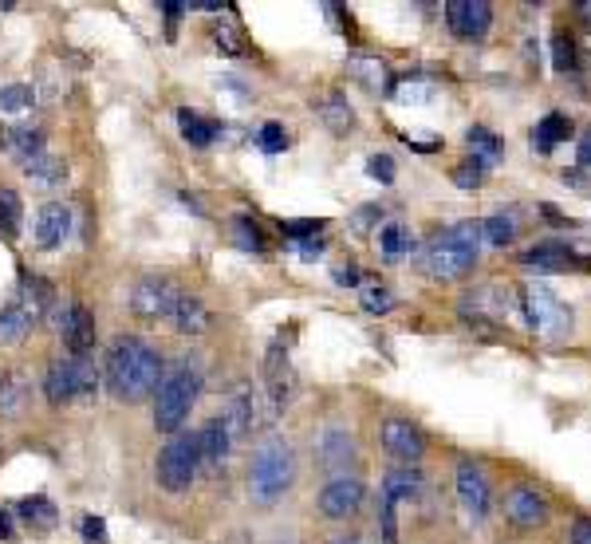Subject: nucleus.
<instances>
[{
  "label": "nucleus",
  "mask_w": 591,
  "mask_h": 544,
  "mask_svg": "<svg viewBox=\"0 0 591 544\" xmlns=\"http://www.w3.org/2000/svg\"><path fill=\"white\" fill-rule=\"evenodd\" d=\"M162 375H166V363H162V355L146 340L119 336V340L111 343V355H107V387H111L115 399L142 403V399L158 395Z\"/></svg>",
  "instance_id": "obj_1"
},
{
  "label": "nucleus",
  "mask_w": 591,
  "mask_h": 544,
  "mask_svg": "<svg viewBox=\"0 0 591 544\" xmlns=\"http://www.w3.org/2000/svg\"><path fill=\"white\" fill-rule=\"evenodd\" d=\"M296 481V454L284 438H268L261 450L253 454V470H249V493L257 505H276Z\"/></svg>",
  "instance_id": "obj_2"
},
{
  "label": "nucleus",
  "mask_w": 591,
  "mask_h": 544,
  "mask_svg": "<svg viewBox=\"0 0 591 544\" xmlns=\"http://www.w3.org/2000/svg\"><path fill=\"white\" fill-rule=\"evenodd\" d=\"M197 395H201V375L190 367V359L174 363L166 375H162V387L154 395V426L166 430V434H178L182 422L190 418Z\"/></svg>",
  "instance_id": "obj_3"
},
{
  "label": "nucleus",
  "mask_w": 591,
  "mask_h": 544,
  "mask_svg": "<svg viewBox=\"0 0 591 544\" xmlns=\"http://www.w3.org/2000/svg\"><path fill=\"white\" fill-rule=\"evenodd\" d=\"M477 249H481V225L461 221L454 229H446L438 241H430L426 272L438 276V280H458L477 265Z\"/></svg>",
  "instance_id": "obj_4"
},
{
  "label": "nucleus",
  "mask_w": 591,
  "mask_h": 544,
  "mask_svg": "<svg viewBox=\"0 0 591 544\" xmlns=\"http://www.w3.org/2000/svg\"><path fill=\"white\" fill-rule=\"evenodd\" d=\"M197 466H201L197 434H174V438L162 446L154 474H158V485H162L166 493H186V489L194 485Z\"/></svg>",
  "instance_id": "obj_5"
},
{
  "label": "nucleus",
  "mask_w": 591,
  "mask_h": 544,
  "mask_svg": "<svg viewBox=\"0 0 591 544\" xmlns=\"http://www.w3.org/2000/svg\"><path fill=\"white\" fill-rule=\"evenodd\" d=\"M521 308H525V320L532 332H568L572 328V312L544 284H528L521 292Z\"/></svg>",
  "instance_id": "obj_6"
},
{
  "label": "nucleus",
  "mask_w": 591,
  "mask_h": 544,
  "mask_svg": "<svg viewBox=\"0 0 591 544\" xmlns=\"http://www.w3.org/2000/svg\"><path fill=\"white\" fill-rule=\"evenodd\" d=\"M178 284L170 276H146L138 280L131 292V312L138 320H166L174 316V304H178Z\"/></svg>",
  "instance_id": "obj_7"
},
{
  "label": "nucleus",
  "mask_w": 591,
  "mask_h": 544,
  "mask_svg": "<svg viewBox=\"0 0 591 544\" xmlns=\"http://www.w3.org/2000/svg\"><path fill=\"white\" fill-rule=\"evenodd\" d=\"M446 24L458 40H481L493 24L489 0H446Z\"/></svg>",
  "instance_id": "obj_8"
},
{
  "label": "nucleus",
  "mask_w": 591,
  "mask_h": 544,
  "mask_svg": "<svg viewBox=\"0 0 591 544\" xmlns=\"http://www.w3.org/2000/svg\"><path fill=\"white\" fill-rule=\"evenodd\" d=\"M383 450L402 466H418L426 458V434L406 418H391L383 422Z\"/></svg>",
  "instance_id": "obj_9"
},
{
  "label": "nucleus",
  "mask_w": 591,
  "mask_h": 544,
  "mask_svg": "<svg viewBox=\"0 0 591 544\" xmlns=\"http://www.w3.org/2000/svg\"><path fill=\"white\" fill-rule=\"evenodd\" d=\"M363 497H367V489H363L359 477H331L324 485V493H320V513L328 521H347V517L359 513Z\"/></svg>",
  "instance_id": "obj_10"
},
{
  "label": "nucleus",
  "mask_w": 591,
  "mask_h": 544,
  "mask_svg": "<svg viewBox=\"0 0 591 544\" xmlns=\"http://www.w3.org/2000/svg\"><path fill=\"white\" fill-rule=\"evenodd\" d=\"M264 387H268V399L276 410L296 399V371H292V359L280 343H272L264 355Z\"/></svg>",
  "instance_id": "obj_11"
},
{
  "label": "nucleus",
  "mask_w": 591,
  "mask_h": 544,
  "mask_svg": "<svg viewBox=\"0 0 591 544\" xmlns=\"http://www.w3.org/2000/svg\"><path fill=\"white\" fill-rule=\"evenodd\" d=\"M56 332L64 336V343L71 347V355H91L95 347V316L83 308V304H64L56 308Z\"/></svg>",
  "instance_id": "obj_12"
},
{
  "label": "nucleus",
  "mask_w": 591,
  "mask_h": 544,
  "mask_svg": "<svg viewBox=\"0 0 591 544\" xmlns=\"http://www.w3.org/2000/svg\"><path fill=\"white\" fill-rule=\"evenodd\" d=\"M225 422L233 434H253L264 426V407H261V391H253L249 383H237L229 391V403H225Z\"/></svg>",
  "instance_id": "obj_13"
},
{
  "label": "nucleus",
  "mask_w": 591,
  "mask_h": 544,
  "mask_svg": "<svg viewBox=\"0 0 591 544\" xmlns=\"http://www.w3.org/2000/svg\"><path fill=\"white\" fill-rule=\"evenodd\" d=\"M505 513H509V521L517 525V529H544L548 525V497L540 493V489H532V485H517L513 493H509V501H505Z\"/></svg>",
  "instance_id": "obj_14"
},
{
  "label": "nucleus",
  "mask_w": 591,
  "mask_h": 544,
  "mask_svg": "<svg viewBox=\"0 0 591 544\" xmlns=\"http://www.w3.org/2000/svg\"><path fill=\"white\" fill-rule=\"evenodd\" d=\"M528 272H572V269H584V261L564 245V241H540V245H532L525 253V261H521Z\"/></svg>",
  "instance_id": "obj_15"
},
{
  "label": "nucleus",
  "mask_w": 591,
  "mask_h": 544,
  "mask_svg": "<svg viewBox=\"0 0 591 544\" xmlns=\"http://www.w3.org/2000/svg\"><path fill=\"white\" fill-rule=\"evenodd\" d=\"M458 497L477 521L489 513V477H485V470L477 462H469V458L458 462Z\"/></svg>",
  "instance_id": "obj_16"
},
{
  "label": "nucleus",
  "mask_w": 591,
  "mask_h": 544,
  "mask_svg": "<svg viewBox=\"0 0 591 544\" xmlns=\"http://www.w3.org/2000/svg\"><path fill=\"white\" fill-rule=\"evenodd\" d=\"M71 233V209L64 202H48L36 213V245L40 249H60Z\"/></svg>",
  "instance_id": "obj_17"
},
{
  "label": "nucleus",
  "mask_w": 591,
  "mask_h": 544,
  "mask_svg": "<svg viewBox=\"0 0 591 544\" xmlns=\"http://www.w3.org/2000/svg\"><path fill=\"white\" fill-rule=\"evenodd\" d=\"M355 458H359V446L347 430H328L320 438V466L335 477H347V466H355Z\"/></svg>",
  "instance_id": "obj_18"
},
{
  "label": "nucleus",
  "mask_w": 591,
  "mask_h": 544,
  "mask_svg": "<svg viewBox=\"0 0 591 544\" xmlns=\"http://www.w3.org/2000/svg\"><path fill=\"white\" fill-rule=\"evenodd\" d=\"M229 446H233L229 422H225V418H209V422L201 426V434H197V454H201V462H205V466H221V462L229 458Z\"/></svg>",
  "instance_id": "obj_19"
},
{
  "label": "nucleus",
  "mask_w": 591,
  "mask_h": 544,
  "mask_svg": "<svg viewBox=\"0 0 591 544\" xmlns=\"http://www.w3.org/2000/svg\"><path fill=\"white\" fill-rule=\"evenodd\" d=\"M170 320H174V328H178L182 336H201V332H209V324H213V316H209V308L201 304V296H190V292L178 296Z\"/></svg>",
  "instance_id": "obj_20"
},
{
  "label": "nucleus",
  "mask_w": 591,
  "mask_h": 544,
  "mask_svg": "<svg viewBox=\"0 0 591 544\" xmlns=\"http://www.w3.org/2000/svg\"><path fill=\"white\" fill-rule=\"evenodd\" d=\"M44 395H48V403L52 407H64L75 399V363L71 359H52L48 363V375H44Z\"/></svg>",
  "instance_id": "obj_21"
},
{
  "label": "nucleus",
  "mask_w": 591,
  "mask_h": 544,
  "mask_svg": "<svg viewBox=\"0 0 591 544\" xmlns=\"http://www.w3.org/2000/svg\"><path fill=\"white\" fill-rule=\"evenodd\" d=\"M52 296H56V292H52V284H48V280H40V276H24V280H20V292H16L12 300H16V304H20V308H24V312L40 324V320H44V312H48V304H52Z\"/></svg>",
  "instance_id": "obj_22"
},
{
  "label": "nucleus",
  "mask_w": 591,
  "mask_h": 544,
  "mask_svg": "<svg viewBox=\"0 0 591 544\" xmlns=\"http://www.w3.org/2000/svg\"><path fill=\"white\" fill-rule=\"evenodd\" d=\"M564 138H572V119H568L564 111H552V115H544V119L532 127V150L548 154V150L560 146Z\"/></svg>",
  "instance_id": "obj_23"
},
{
  "label": "nucleus",
  "mask_w": 591,
  "mask_h": 544,
  "mask_svg": "<svg viewBox=\"0 0 591 544\" xmlns=\"http://www.w3.org/2000/svg\"><path fill=\"white\" fill-rule=\"evenodd\" d=\"M0 146H4L12 158H20V166H24L28 158L44 154V135L32 131V127H8V131L0 135Z\"/></svg>",
  "instance_id": "obj_24"
},
{
  "label": "nucleus",
  "mask_w": 591,
  "mask_h": 544,
  "mask_svg": "<svg viewBox=\"0 0 591 544\" xmlns=\"http://www.w3.org/2000/svg\"><path fill=\"white\" fill-rule=\"evenodd\" d=\"M422 493V474L414 470V466H398V470H391V474L383 477V497L387 501H414Z\"/></svg>",
  "instance_id": "obj_25"
},
{
  "label": "nucleus",
  "mask_w": 591,
  "mask_h": 544,
  "mask_svg": "<svg viewBox=\"0 0 591 544\" xmlns=\"http://www.w3.org/2000/svg\"><path fill=\"white\" fill-rule=\"evenodd\" d=\"M32 328H36V320H32L16 300H8V304L0 308V343H20Z\"/></svg>",
  "instance_id": "obj_26"
},
{
  "label": "nucleus",
  "mask_w": 591,
  "mask_h": 544,
  "mask_svg": "<svg viewBox=\"0 0 591 544\" xmlns=\"http://www.w3.org/2000/svg\"><path fill=\"white\" fill-rule=\"evenodd\" d=\"M24 174L32 178V182H44V186H56V182H64L67 178V166L64 158H56V154H36V158H28L24 162Z\"/></svg>",
  "instance_id": "obj_27"
},
{
  "label": "nucleus",
  "mask_w": 591,
  "mask_h": 544,
  "mask_svg": "<svg viewBox=\"0 0 591 544\" xmlns=\"http://www.w3.org/2000/svg\"><path fill=\"white\" fill-rule=\"evenodd\" d=\"M20 517L36 529V533H48V529H56V505L48 501V497H24L20 501Z\"/></svg>",
  "instance_id": "obj_28"
},
{
  "label": "nucleus",
  "mask_w": 591,
  "mask_h": 544,
  "mask_svg": "<svg viewBox=\"0 0 591 544\" xmlns=\"http://www.w3.org/2000/svg\"><path fill=\"white\" fill-rule=\"evenodd\" d=\"M379 249H383V257H387V261H398V257H406V253L414 249V233H410L406 225L391 221V225H383V229H379Z\"/></svg>",
  "instance_id": "obj_29"
},
{
  "label": "nucleus",
  "mask_w": 591,
  "mask_h": 544,
  "mask_svg": "<svg viewBox=\"0 0 591 544\" xmlns=\"http://www.w3.org/2000/svg\"><path fill=\"white\" fill-rule=\"evenodd\" d=\"M465 142H469V150H473V158L477 162H497L501 154H505V142L493 135L489 127H469V135H465Z\"/></svg>",
  "instance_id": "obj_30"
},
{
  "label": "nucleus",
  "mask_w": 591,
  "mask_h": 544,
  "mask_svg": "<svg viewBox=\"0 0 591 544\" xmlns=\"http://www.w3.org/2000/svg\"><path fill=\"white\" fill-rule=\"evenodd\" d=\"M24 399H28V379L20 371H8L0 379V414H20Z\"/></svg>",
  "instance_id": "obj_31"
},
{
  "label": "nucleus",
  "mask_w": 591,
  "mask_h": 544,
  "mask_svg": "<svg viewBox=\"0 0 591 544\" xmlns=\"http://www.w3.org/2000/svg\"><path fill=\"white\" fill-rule=\"evenodd\" d=\"M36 107V91L28 87V83H8V87H0V111L4 115H24V111H32Z\"/></svg>",
  "instance_id": "obj_32"
},
{
  "label": "nucleus",
  "mask_w": 591,
  "mask_h": 544,
  "mask_svg": "<svg viewBox=\"0 0 591 544\" xmlns=\"http://www.w3.org/2000/svg\"><path fill=\"white\" fill-rule=\"evenodd\" d=\"M178 127H182L186 142H194V146H209V142L217 138V131H221L213 119H197L194 111H182V115H178Z\"/></svg>",
  "instance_id": "obj_33"
},
{
  "label": "nucleus",
  "mask_w": 591,
  "mask_h": 544,
  "mask_svg": "<svg viewBox=\"0 0 591 544\" xmlns=\"http://www.w3.org/2000/svg\"><path fill=\"white\" fill-rule=\"evenodd\" d=\"M513 237H517V225H513V217H505V213H493V217H485V221H481V241H489V245L505 249V245H513Z\"/></svg>",
  "instance_id": "obj_34"
},
{
  "label": "nucleus",
  "mask_w": 591,
  "mask_h": 544,
  "mask_svg": "<svg viewBox=\"0 0 591 544\" xmlns=\"http://www.w3.org/2000/svg\"><path fill=\"white\" fill-rule=\"evenodd\" d=\"M320 115H324V123H328L335 135H343L351 123H355V115H351V107H347V99L335 91V95H328V103L320 107Z\"/></svg>",
  "instance_id": "obj_35"
},
{
  "label": "nucleus",
  "mask_w": 591,
  "mask_h": 544,
  "mask_svg": "<svg viewBox=\"0 0 591 544\" xmlns=\"http://www.w3.org/2000/svg\"><path fill=\"white\" fill-rule=\"evenodd\" d=\"M233 241L241 245V249H249V253H264V233L261 225L253 221V217H233Z\"/></svg>",
  "instance_id": "obj_36"
},
{
  "label": "nucleus",
  "mask_w": 591,
  "mask_h": 544,
  "mask_svg": "<svg viewBox=\"0 0 591 544\" xmlns=\"http://www.w3.org/2000/svg\"><path fill=\"white\" fill-rule=\"evenodd\" d=\"M20 217H24V205L12 190H0V233L4 237H16L20 233Z\"/></svg>",
  "instance_id": "obj_37"
},
{
  "label": "nucleus",
  "mask_w": 591,
  "mask_h": 544,
  "mask_svg": "<svg viewBox=\"0 0 591 544\" xmlns=\"http://www.w3.org/2000/svg\"><path fill=\"white\" fill-rule=\"evenodd\" d=\"M552 68L560 71V75L576 71V40L568 32H556L552 36Z\"/></svg>",
  "instance_id": "obj_38"
},
{
  "label": "nucleus",
  "mask_w": 591,
  "mask_h": 544,
  "mask_svg": "<svg viewBox=\"0 0 591 544\" xmlns=\"http://www.w3.org/2000/svg\"><path fill=\"white\" fill-rule=\"evenodd\" d=\"M71 363H75V395H95V387H99L95 359L91 355H71Z\"/></svg>",
  "instance_id": "obj_39"
},
{
  "label": "nucleus",
  "mask_w": 591,
  "mask_h": 544,
  "mask_svg": "<svg viewBox=\"0 0 591 544\" xmlns=\"http://www.w3.org/2000/svg\"><path fill=\"white\" fill-rule=\"evenodd\" d=\"M450 178H454V186H458V190H481V186H485V162H477V158L458 162Z\"/></svg>",
  "instance_id": "obj_40"
},
{
  "label": "nucleus",
  "mask_w": 591,
  "mask_h": 544,
  "mask_svg": "<svg viewBox=\"0 0 591 544\" xmlns=\"http://www.w3.org/2000/svg\"><path fill=\"white\" fill-rule=\"evenodd\" d=\"M351 71L371 87V91H379V87H387V68L379 64V60H351Z\"/></svg>",
  "instance_id": "obj_41"
},
{
  "label": "nucleus",
  "mask_w": 591,
  "mask_h": 544,
  "mask_svg": "<svg viewBox=\"0 0 591 544\" xmlns=\"http://www.w3.org/2000/svg\"><path fill=\"white\" fill-rule=\"evenodd\" d=\"M363 308H367L371 316H387V312L394 308L391 288H383V284H375V288H363Z\"/></svg>",
  "instance_id": "obj_42"
},
{
  "label": "nucleus",
  "mask_w": 591,
  "mask_h": 544,
  "mask_svg": "<svg viewBox=\"0 0 591 544\" xmlns=\"http://www.w3.org/2000/svg\"><path fill=\"white\" fill-rule=\"evenodd\" d=\"M257 142H261L264 154H280V150L288 146V131H284L280 123H264V127H261V138H257Z\"/></svg>",
  "instance_id": "obj_43"
},
{
  "label": "nucleus",
  "mask_w": 591,
  "mask_h": 544,
  "mask_svg": "<svg viewBox=\"0 0 591 544\" xmlns=\"http://www.w3.org/2000/svg\"><path fill=\"white\" fill-rule=\"evenodd\" d=\"M367 174H371L375 182L391 186L394 182V158L391 154H371V158H367Z\"/></svg>",
  "instance_id": "obj_44"
},
{
  "label": "nucleus",
  "mask_w": 591,
  "mask_h": 544,
  "mask_svg": "<svg viewBox=\"0 0 591 544\" xmlns=\"http://www.w3.org/2000/svg\"><path fill=\"white\" fill-rule=\"evenodd\" d=\"M324 229V221H280V233H288L292 241H312Z\"/></svg>",
  "instance_id": "obj_45"
},
{
  "label": "nucleus",
  "mask_w": 591,
  "mask_h": 544,
  "mask_svg": "<svg viewBox=\"0 0 591 544\" xmlns=\"http://www.w3.org/2000/svg\"><path fill=\"white\" fill-rule=\"evenodd\" d=\"M79 533H83V541H91V544L107 541V525H103V517H95V513H83Z\"/></svg>",
  "instance_id": "obj_46"
},
{
  "label": "nucleus",
  "mask_w": 591,
  "mask_h": 544,
  "mask_svg": "<svg viewBox=\"0 0 591 544\" xmlns=\"http://www.w3.org/2000/svg\"><path fill=\"white\" fill-rule=\"evenodd\" d=\"M217 48H221V52H229V56H241V52H245L241 32H237V28H229V24H221V28H217Z\"/></svg>",
  "instance_id": "obj_47"
},
{
  "label": "nucleus",
  "mask_w": 591,
  "mask_h": 544,
  "mask_svg": "<svg viewBox=\"0 0 591 544\" xmlns=\"http://www.w3.org/2000/svg\"><path fill=\"white\" fill-rule=\"evenodd\" d=\"M379 217H383V209H379V205H367V209H359V213L351 217V225H355L359 237H367V233H371V221H379Z\"/></svg>",
  "instance_id": "obj_48"
},
{
  "label": "nucleus",
  "mask_w": 591,
  "mask_h": 544,
  "mask_svg": "<svg viewBox=\"0 0 591 544\" xmlns=\"http://www.w3.org/2000/svg\"><path fill=\"white\" fill-rule=\"evenodd\" d=\"M576 166H580V170H591V131L580 135V146H576Z\"/></svg>",
  "instance_id": "obj_49"
},
{
  "label": "nucleus",
  "mask_w": 591,
  "mask_h": 544,
  "mask_svg": "<svg viewBox=\"0 0 591 544\" xmlns=\"http://www.w3.org/2000/svg\"><path fill=\"white\" fill-rule=\"evenodd\" d=\"M572 544H591V521L588 517H580V521L572 525Z\"/></svg>",
  "instance_id": "obj_50"
},
{
  "label": "nucleus",
  "mask_w": 591,
  "mask_h": 544,
  "mask_svg": "<svg viewBox=\"0 0 591 544\" xmlns=\"http://www.w3.org/2000/svg\"><path fill=\"white\" fill-rule=\"evenodd\" d=\"M335 284H359V269L355 265H339L335 269Z\"/></svg>",
  "instance_id": "obj_51"
},
{
  "label": "nucleus",
  "mask_w": 591,
  "mask_h": 544,
  "mask_svg": "<svg viewBox=\"0 0 591 544\" xmlns=\"http://www.w3.org/2000/svg\"><path fill=\"white\" fill-rule=\"evenodd\" d=\"M158 8H162V12H166V16H170V20H178V16H182V12H190V4H178V0H162V4H158Z\"/></svg>",
  "instance_id": "obj_52"
},
{
  "label": "nucleus",
  "mask_w": 591,
  "mask_h": 544,
  "mask_svg": "<svg viewBox=\"0 0 591 544\" xmlns=\"http://www.w3.org/2000/svg\"><path fill=\"white\" fill-rule=\"evenodd\" d=\"M300 253H304V257H320V253H324V241H320V237H312V241H300Z\"/></svg>",
  "instance_id": "obj_53"
},
{
  "label": "nucleus",
  "mask_w": 591,
  "mask_h": 544,
  "mask_svg": "<svg viewBox=\"0 0 591 544\" xmlns=\"http://www.w3.org/2000/svg\"><path fill=\"white\" fill-rule=\"evenodd\" d=\"M8 537H12V517L0 509V541H8Z\"/></svg>",
  "instance_id": "obj_54"
},
{
  "label": "nucleus",
  "mask_w": 591,
  "mask_h": 544,
  "mask_svg": "<svg viewBox=\"0 0 591 544\" xmlns=\"http://www.w3.org/2000/svg\"><path fill=\"white\" fill-rule=\"evenodd\" d=\"M580 24L591 32V4H580Z\"/></svg>",
  "instance_id": "obj_55"
},
{
  "label": "nucleus",
  "mask_w": 591,
  "mask_h": 544,
  "mask_svg": "<svg viewBox=\"0 0 591 544\" xmlns=\"http://www.w3.org/2000/svg\"><path fill=\"white\" fill-rule=\"evenodd\" d=\"M331 544H359V537H351V533H347V537H335Z\"/></svg>",
  "instance_id": "obj_56"
}]
</instances>
